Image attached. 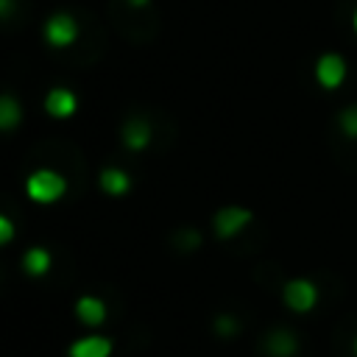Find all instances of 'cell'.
I'll list each match as a JSON object with an SVG mask.
<instances>
[{
    "mask_svg": "<svg viewBox=\"0 0 357 357\" xmlns=\"http://www.w3.org/2000/svg\"><path fill=\"white\" fill-rule=\"evenodd\" d=\"M67 190V181L56 173V170H36L28 176L25 181V192L31 201H39V204H53L64 195Z\"/></svg>",
    "mask_w": 357,
    "mask_h": 357,
    "instance_id": "cell-1",
    "label": "cell"
},
{
    "mask_svg": "<svg viewBox=\"0 0 357 357\" xmlns=\"http://www.w3.org/2000/svg\"><path fill=\"white\" fill-rule=\"evenodd\" d=\"M282 298L284 304L293 310V312H307L315 307L318 301V290L310 279H290L284 287H282Z\"/></svg>",
    "mask_w": 357,
    "mask_h": 357,
    "instance_id": "cell-2",
    "label": "cell"
},
{
    "mask_svg": "<svg viewBox=\"0 0 357 357\" xmlns=\"http://www.w3.org/2000/svg\"><path fill=\"white\" fill-rule=\"evenodd\" d=\"M248 223H251V212H248L245 206H223V209L215 215V220H212L215 234L223 237V240L240 234Z\"/></svg>",
    "mask_w": 357,
    "mask_h": 357,
    "instance_id": "cell-3",
    "label": "cell"
},
{
    "mask_svg": "<svg viewBox=\"0 0 357 357\" xmlns=\"http://www.w3.org/2000/svg\"><path fill=\"white\" fill-rule=\"evenodd\" d=\"M75 36H78V22H75L70 14H64V11L53 14V17L45 22V39H47L53 47H67V45L75 42Z\"/></svg>",
    "mask_w": 357,
    "mask_h": 357,
    "instance_id": "cell-4",
    "label": "cell"
},
{
    "mask_svg": "<svg viewBox=\"0 0 357 357\" xmlns=\"http://www.w3.org/2000/svg\"><path fill=\"white\" fill-rule=\"evenodd\" d=\"M315 78H318V84H321L324 89L340 86L343 78H346V61H343V56H337V53H324V56L318 59V64H315Z\"/></svg>",
    "mask_w": 357,
    "mask_h": 357,
    "instance_id": "cell-5",
    "label": "cell"
},
{
    "mask_svg": "<svg viewBox=\"0 0 357 357\" xmlns=\"http://www.w3.org/2000/svg\"><path fill=\"white\" fill-rule=\"evenodd\" d=\"M112 354V340L100 335L81 337L70 346V357H109Z\"/></svg>",
    "mask_w": 357,
    "mask_h": 357,
    "instance_id": "cell-6",
    "label": "cell"
},
{
    "mask_svg": "<svg viewBox=\"0 0 357 357\" xmlns=\"http://www.w3.org/2000/svg\"><path fill=\"white\" fill-rule=\"evenodd\" d=\"M296 349H298V340H296V335L287 332V329H273V332L265 337V351H268L271 357H293Z\"/></svg>",
    "mask_w": 357,
    "mask_h": 357,
    "instance_id": "cell-7",
    "label": "cell"
},
{
    "mask_svg": "<svg viewBox=\"0 0 357 357\" xmlns=\"http://www.w3.org/2000/svg\"><path fill=\"white\" fill-rule=\"evenodd\" d=\"M75 315H78V321L86 324V326H100V324L106 321V304H103L100 298H95V296H84V298H78V304H75Z\"/></svg>",
    "mask_w": 357,
    "mask_h": 357,
    "instance_id": "cell-8",
    "label": "cell"
},
{
    "mask_svg": "<svg viewBox=\"0 0 357 357\" xmlns=\"http://www.w3.org/2000/svg\"><path fill=\"white\" fill-rule=\"evenodd\" d=\"M123 142L131 148V151H142L148 142H151V123L142 120V117H134L123 126Z\"/></svg>",
    "mask_w": 357,
    "mask_h": 357,
    "instance_id": "cell-9",
    "label": "cell"
},
{
    "mask_svg": "<svg viewBox=\"0 0 357 357\" xmlns=\"http://www.w3.org/2000/svg\"><path fill=\"white\" fill-rule=\"evenodd\" d=\"M45 109L50 117H70L75 112V95L70 89H50L45 98Z\"/></svg>",
    "mask_w": 357,
    "mask_h": 357,
    "instance_id": "cell-10",
    "label": "cell"
},
{
    "mask_svg": "<svg viewBox=\"0 0 357 357\" xmlns=\"http://www.w3.org/2000/svg\"><path fill=\"white\" fill-rule=\"evenodd\" d=\"M100 190L109 195H126L131 190V178H128V173H123L117 167H106L100 173Z\"/></svg>",
    "mask_w": 357,
    "mask_h": 357,
    "instance_id": "cell-11",
    "label": "cell"
},
{
    "mask_svg": "<svg viewBox=\"0 0 357 357\" xmlns=\"http://www.w3.org/2000/svg\"><path fill=\"white\" fill-rule=\"evenodd\" d=\"M22 120V106L14 95H0V131L17 128Z\"/></svg>",
    "mask_w": 357,
    "mask_h": 357,
    "instance_id": "cell-12",
    "label": "cell"
},
{
    "mask_svg": "<svg viewBox=\"0 0 357 357\" xmlns=\"http://www.w3.org/2000/svg\"><path fill=\"white\" fill-rule=\"evenodd\" d=\"M22 268H25V273H31V276H42V273H47V268H50V254L45 251V248H28L25 251V257H22Z\"/></svg>",
    "mask_w": 357,
    "mask_h": 357,
    "instance_id": "cell-13",
    "label": "cell"
},
{
    "mask_svg": "<svg viewBox=\"0 0 357 357\" xmlns=\"http://www.w3.org/2000/svg\"><path fill=\"white\" fill-rule=\"evenodd\" d=\"M337 123H340V131L346 137H357V103L354 106H346L340 114H337Z\"/></svg>",
    "mask_w": 357,
    "mask_h": 357,
    "instance_id": "cell-14",
    "label": "cell"
},
{
    "mask_svg": "<svg viewBox=\"0 0 357 357\" xmlns=\"http://www.w3.org/2000/svg\"><path fill=\"white\" fill-rule=\"evenodd\" d=\"M215 329H218L220 335H234L240 326H237V318H231V315H220V318L215 321Z\"/></svg>",
    "mask_w": 357,
    "mask_h": 357,
    "instance_id": "cell-15",
    "label": "cell"
},
{
    "mask_svg": "<svg viewBox=\"0 0 357 357\" xmlns=\"http://www.w3.org/2000/svg\"><path fill=\"white\" fill-rule=\"evenodd\" d=\"M11 240H14V223L6 215H0V245H6Z\"/></svg>",
    "mask_w": 357,
    "mask_h": 357,
    "instance_id": "cell-16",
    "label": "cell"
},
{
    "mask_svg": "<svg viewBox=\"0 0 357 357\" xmlns=\"http://www.w3.org/2000/svg\"><path fill=\"white\" fill-rule=\"evenodd\" d=\"M14 14V0H0V20Z\"/></svg>",
    "mask_w": 357,
    "mask_h": 357,
    "instance_id": "cell-17",
    "label": "cell"
},
{
    "mask_svg": "<svg viewBox=\"0 0 357 357\" xmlns=\"http://www.w3.org/2000/svg\"><path fill=\"white\" fill-rule=\"evenodd\" d=\"M131 3H137V6H142V3H148V0H131Z\"/></svg>",
    "mask_w": 357,
    "mask_h": 357,
    "instance_id": "cell-18",
    "label": "cell"
},
{
    "mask_svg": "<svg viewBox=\"0 0 357 357\" xmlns=\"http://www.w3.org/2000/svg\"><path fill=\"white\" fill-rule=\"evenodd\" d=\"M354 31H357V11H354Z\"/></svg>",
    "mask_w": 357,
    "mask_h": 357,
    "instance_id": "cell-19",
    "label": "cell"
},
{
    "mask_svg": "<svg viewBox=\"0 0 357 357\" xmlns=\"http://www.w3.org/2000/svg\"><path fill=\"white\" fill-rule=\"evenodd\" d=\"M354 354H357V337H354Z\"/></svg>",
    "mask_w": 357,
    "mask_h": 357,
    "instance_id": "cell-20",
    "label": "cell"
}]
</instances>
